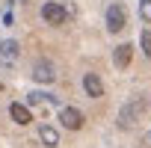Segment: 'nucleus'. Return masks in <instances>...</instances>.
Returning <instances> with one entry per match:
<instances>
[{
  "label": "nucleus",
  "instance_id": "6e6552de",
  "mask_svg": "<svg viewBox=\"0 0 151 148\" xmlns=\"http://www.w3.org/2000/svg\"><path fill=\"white\" fill-rule=\"evenodd\" d=\"M18 59V42H12V39H6V42H0V62H6V65H12Z\"/></svg>",
  "mask_w": 151,
  "mask_h": 148
},
{
  "label": "nucleus",
  "instance_id": "0eeeda50",
  "mask_svg": "<svg viewBox=\"0 0 151 148\" xmlns=\"http://www.w3.org/2000/svg\"><path fill=\"white\" fill-rule=\"evenodd\" d=\"M130 56H133V45H119L116 47V53H113V62H116V68H127L130 65Z\"/></svg>",
  "mask_w": 151,
  "mask_h": 148
},
{
  "label": "nucleus",
  "instance_id": "39448f33",
  "mask_svg": "<svg viewBox=\"0 0 151 148\" xmlns=\"http://www.w3.org/2000/svg\"><path fill=\"white\" fill-rule=\"evenodd\" d=\"M59 121H62V127H68V130H80V127H83V113H80L77 107H62V110H59Z\"/></svg>",
  "mask_w": 151,
  "mask_h": 148
},
{
  "label": "nucleus",
  "instance_id": "f257e3e1",
  "mask_svg": "<svg viewBox=\"0 0 151 148\" xmlns=\"http://www.w3.org/2000/svg\"><path fill=\"white\" fill-rule=\"evenodd\" d=\"M145 107H148V104H145V98H130V101H127V104L119 110V116H116L119 127H122V130H130V127H133V124L142 119Z\"/></svg>",
  "mask_w": 151,
  "mask_h": 148
},
{
  "label": "nucleus",
  "instance_id": "9d476101",
  "mask_svg": "<svg viewBox=\"0 0 151 148\" xmlns=\"http://www.w3.org/2000/svg\"><path fill=\"white\" fill-rule=\"evenodd\" d=\"M9 116H12V121H15V124H21V127L33 121L30 110H27V107H21V104H12V107H9Z\"/></svg>",
  "mask_w": 151,
  "mask_h": 148
},
{
  "label": "nucleus",
  "instance_id": "ddd939ff",
  "mask_svg": "<svg viewBox=\"0 0 151 148\" xmlns=\"http://www.w3.org/2000/svg\"><path fill=\"white\" fill-rule=\"evenodd\" d=\"M139 18L145 24H151V0H139Z\"/></svg>",
  "mask_w": 151,
  "mask_h": 148
},
{
  "label": "nucleus",
  "instance_id": "f8f14e48",
  "mask_svg": "<svg viewBox=\"0 0 151 148\" xmlns=\"http://www.w3.org/2000/svg\"><path fill=\"white\" fill-rule=\"evenodd\" d=\"M139 47H142V53L151 59V30H142V33H139Z\"/></svg>",
  "mask_w": 151,
  "mask_h": 148
},
{
  "label": "nucleus",
  "instance_id": "423d86ee",
  "mask_svg": "<svg viewBox=\"0 0 151 148\" xmlns=\"http://www.w3.org/2000/svg\"><path fill=\"white\" fill-rule=\"evenodd\" d=\"M83 89H86V95L89 98H101L104 95V83H101V77H98V74H83Z\"/></svg>",
  "mask_w": 151,
  "mask_h": 148
},
{
  "label": "nucleus",
  "instance_id": "7ed1b4c3",
  "mask_svg": "<svg viewBox=\"0 0 151 148\" xmlns=\"http://www.w3.org/2000/svg\"><path fill=\"white\" fill-rule=\"evenodd\" d=\"M42 18H45L47 24H53V27H62V24L68 21V12H65L62 3H45V6H42Z\"/></svg>",
  "mask_w": 151,
  "mask_h": 148
},
{
  "label": "nucleus",
  "instance_id": "f03ea898",
  "mask_svg": "<svg viewBox=\"0 0 151 148\" xmlns=\"http://www.w3.org/2000/svg\"><path fill=\"white\" fill-rule=\"evenodd\" d=\"M127 27V12L122 3H110L107 6V30L110 33H122Z\"/></svg>",
  "mask_w": 151,
  "mask_h": 148
},
{
  "label": "nucleus",
  "instance_id": "20e7f679",
  "mask_svg": "<svg viewBox=\"0 0 151 148\" xmlns=\"http://www.w3.org/2000/svg\"><path fill=\"white\" fill-rule=\"evenodd\" d=\"M33 80H36V83H45V86L53 83V80H56V68H53L47 59H39V62L33 65Z\"/></svg>",
  "mask_w": 151,
  "mask_h": 148
},
{
  "label": "nucleus",
  "instance_id": "1a4fd4ad",
  "mask_svg": "<svg viewBox=\"0 0 151 148\" xmlns=\"http://www.w3.org/2000/svg\"><path fill=\"white\" fill-rule=\"evenodd\" d=\"M39 139L45 142V148H56V145H59V133H56V127H50V124H42V127H39Z\"/></svg>",
  "mask_w": 151,
  "mask_h": 148
},
{
  "label": "nucleus",
  "instance_id": "9b49d317",
  "mask_svg": "<svg viewBox=\"0 0 151 148\" xmlns=\"http://www.w3.org/2000/svg\"><path fill=\"white\" fill-rule=\"evenodd\" d=\"M45 101H47V104H56V98H53V95H42V92H30V95H27V104H30V107L45 104Z\"/></svg>",
  "mask_w": 151,
  "mask_h": 148
}]
</instances>
